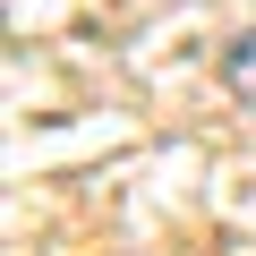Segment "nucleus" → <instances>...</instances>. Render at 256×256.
Here are the masks:
<instances>
[{
    "label": "nucleus",
    "mask_w": 256,
    "mask_h": 256,
    "mask_svg": "<svg viewBox=\"0 0 256 256\" xmlns=\"http://www.w3.org/2000/svg\"><path fill=\"white\" fill-rule=\"evenodd\" d=\"M222 77H230V94H239V102H256V34H239V43L222 52Z\"/></svg>",
    "instance_id": "f257e3e1"
}]
</instances>
